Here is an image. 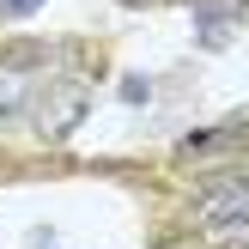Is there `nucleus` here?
Here are the masks:
<instances>
[{
    "label": "nucleus",
    "mask_w": 249,
    "mask_h": 249,
    "mask_svg": "<svg viewBox=\"0 0 249 249\" xmlns=\"http://www.w3.org/2000/svg\"><path fill=\"white\" fill-rule=\"evenodd\" d=\"M85 116V85L79 79H55L43 97H36V134L43 140H67Z\"/></svg>",
    "instance_id": "1"
},
{
    "label": "nucleus",
    "mask_w": 249,
    "mask_h": 249,
    "mask_svg": "<svg viewBox=\"0 0 249 249\" xmlns=\"http://www.w3.org/2000/svg\"><path fill=\"white\" fill-rule=\"evenodd\" d=\"M201 225H213V231H243L249 225V177H225L201 195Z\"/></svg>",
    "instance_id": "2"
},
{
    "label": "nucleus",
    "mask_w": 249,
    "mask_h": 249,
    "mask_svg": "<svg viewBox=\"0 0 249 249\" xmlns=\"http://www.w3.org/2000/svg\"><path fill=\"white\" fill-rule=\"evenodd\" d=\"M201 43L207 49H225L231 43V31H237V12H243V0H201Z\"/></svg>",
    "instance_id": "3"
},
{
    "label": "nucleus",
    "mask_w": 249,
    "mask_h": 249,
    "mask_svg": "<svg viewBox=\"0 0 249 249\" xmlns=\"http://www.w3.org/2000/svg\"><path fill=\"white\" fill-rule=\"evenodd\" d=\"M249 134V122H231V128H207V134H189L182 140V158H213V152H231Z\"/></svg>",
    "instance_id": "4"
},
{
    "label": "nucleus",
    "mask_w": 249,
    "mask_h": 249,
    "mask_svg": "<svg viewBox=\"0 0 249 249\" xmlns=\"http://www.w3.org/2000/svg\"><path fill=\"white\" fill-rule=\"evenodd\" d=\"M24 91H31V79H24L18 67H6V73H0V116H12V109L24 104Z\"/></svg>",
    "instance_id": "5"
},
{
    "label": "nucleus",
    "mask_w": 249,
    "mask_h": 249,
    "mask_svg": "<svg viewBox=\"0 0 249 249\" xmlns=\"http://www.w3.org/2000/svg\"><path fill=\"white\" fill-rule=\"evenodd\" d=\"M36 6H43V0H0V12H6V18H31Z\"/></svg>",
    "instance_id": "6"
},
{
    "label": "nucleus",
    "mask_w": 249,
    "mask_h": 249,
    "mask_svg": "<svg viewBox=\"0 0 249 249\" xmlns=\"http://www.w3.org/2000/svg\"><path fill=\"white\" fill-rule=\"evenodd\" d=\"M122 97H128V104H146V79H140V73H128V79H122Z\"/></svg>",
    "instance_id": "7"
},
{
    "label": "nucleus",
    "mask_w": 249,
    "mask_h": 249,
    "mask_svg": "<svg viewBox=\"0 0 249 249\" xmlns=\"http://www.w3.org/2000/svg\"><path fill=\"white\" fill-rule=\"evenodd\" d=\"M158 249H207L201 237H170V243H158Z\"/></svg>",
    "instance_id": "8"
}]
</instances>
